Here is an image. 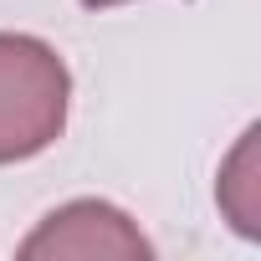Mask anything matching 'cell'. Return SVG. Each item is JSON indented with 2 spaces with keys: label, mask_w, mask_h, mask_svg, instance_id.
Returning <instances> with one entry per match:
<instances>
[{
  "label": "cell",
  "mask_w": 261,
  "mask_h": 261,
  "mask_svg": "<svg viewBox=\"0 0 261 261\" xmlns=\"http://www.w3.org/2000/svg\"><path fill=\"white\" fill-rule=\"evenodd\" d=\"M67 97L72 77L46 41L0 31V164L51 149L67 128Z\"/></svg>",
  "instance_id": "obj_1"
},
{
  "label": "cell",
  "mask_w": 261,
  "mask_h": 261,
  "mask_svg": "<svg viewBox=\"0 0 261 261\" xmlns=\"http://www.w3.org/2000/svg\"><path fill=\"white\" fill-rule=\"evenodd\" d=\"M82 6H92V11H102V6H123V0H82Z\"/></svg>",
  "instance_id": "obj_3"
},
{
  "label": "cell",
  "mask_w": 261,
  "mask_h": 261,
  "mask_svg": "<svg viewBox=\"0 0 261 261\" xmlns=\"http://www.w3.org/2000/svg\"><path fill=\"white\" fill-rule=\"evenodd\" d=\"M21 256H118V261H144L154 256L149 241L128 225L123 210L102 205V200H72L62 210H51L41 220V230L31 241H21Z\"/></svg>",
  "instance_id": "obj_2"
}]
</instances>
